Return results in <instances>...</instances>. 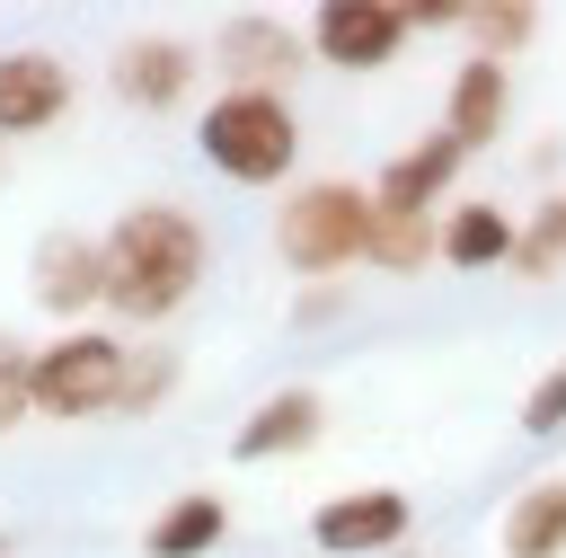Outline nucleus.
Returning a JSON list of instances; mask_svg holds the SVG:
<instances>
[{"label":"nucleus","mask_w":566,"mask_h":558,"mask_svg":"<svg viewBox=\"0 0 566 558\" xmlns=\"http://www.w3.org/2000/svg\"><path fill=\"white\" fill-rule=\"evenodd\" d=\"M177 390V354L168 345H133V363H124V399H115V416H150L159 399Z\"/></svg>","instance_id":"20"},{"label":"nucleus","mask_w":566,"mask_h":558,"mask_svg":"<svg viewBox=\"0 0 566 558\" xmlns=\"http://www.w3.org/2000/svg\"><path fill=\"white\" fill-rule=\"evenodd\" d=\"M274 257L301 275V283H345L363 257H371V186L354 177H310L283 195L274 213Z\"/></svg>","instance_id":"2"},{"label":"nucleus","mask_w":566,"mask_h":558,"mask_svg":"<svg viewBox=\"0 0 566 558\" xmlns=\"http://www.w3.org/2000/svg\"><path fill=\"white\" fill-rule=\"evenodd\" d=\"M27 292H35V310L62 319V328H80L88 310H106V239H88V230H44V239L27 248Z\"/></svg>","instance_id":"6"},{"label":"nucleus","mask_w":566,"mask_h":558,"mask_svg":"<svg viewBox=\"0 0 566 558\" xmlns=\"http://www.w3.org/2000/svg\"><path fill=\"white\" fill-rule=\"evenodd\" d=\"M336 310H345V283H310L301 292V319H336Z\"/></svg>","instance_id":"23"},{"label":"nucleus","mask_w":566,"mask_h":558,"mask_svg":"<svg viewBox=\"0 0 566 558\" xmlns=\"http://www.w3.org/2000/svg\"><path fill=\"white\" fill-rule=\"evenodd\" d=\"M35 416V354L18 337H0V434H18Z\"/></svg>","instance_id":"21"},{"label":"nucleus","mask_w":566,"mask_h":558,"mask_svg":"<svg viewBox=\"0 0 566 558\" xmlns=\"http://www.w3.org/2000/svg\"><path fill=\"white\" fill-rule=\"evenodd\" d=\"M0 177H9V142H0Z\"/></svg>","instance_id":"25"},{"label":"nucleus","mask_w":566,"mask_h":558,"mask_svg":"<svg viewBox=\"0 0 566 558\" xmlns=\"http://www.w3.org/2000/svg\"><path fill=\"white\" fill-rule=\"evenodd\" d=\"M230 540V496L221 487H186L142 523V558H212Z\"/></svg>","instance_id":"14"},{"label":"nucleus","mask_w":566,"mask_h":558,"mask_svg":"<svg viewBox=\"0 0 566 558\" xmlns=\"http://www.w3.org/2000/svg\"><path fill=\"white\" fill-rule=\"evenodd\" d=\"M195 151L230 177V186H283L301 159V124L292 97H256V89H221L195 124Z\"/></svg>","instance_id":"3"},{"label":"nucleus","mask_w":566,"mask_h":558,"mask_svg":"<svg viewBox=\"0 0 566 558\" xmlns=\"http://www.w3.org/2000/svg\"><path fill=\"white\" fill-rule=\"evenodd\" d=\"M424 257H442V221L433 213H380L371 204V257L380 275H424Z\"/></svg>","instance_id":"17"},{"label":"nucleus","mask_w":566,"mask_h":558,"mask_svg":"<svg viewBox=\"0 0 566 558\" xmlns=\"http://www.w3.org/2000/svg\"><path fill=\"white\" fill-rule=\"evenodd\" d=\"M513 239H522V221H513L504 204L469 195V204L442 213V257H433V266H451V275H495V266H513Z\"/></svg>","instance_id":"15"},{"label":"nucleus","mask_w":566,"mask_h":558,"mask_svg":"<svg viewBox=\"0 0 566 558\" xmlns=\"http://www.w3.org/2000/svg\"><path fill=\"white\" fill-rule=\"evenodd\" d=\"M557 266H566V195H539V204H531V221H522V239H513V266H504V275L548 283Z\"/></svg>","instance_id":"19"},{"label":"nucleus","mask_w":566,"mask_h":558,"mask_svg":"<svg viewBox=\"0 0 566 558\" xmlns=\"http://www.w3.org/2000/svg\"><path fill=\"white\" fill-rule=\"evenodd\" d=\"M495 549H504V558H566V469H557V478H531V487L504 505Z\"/></svg>","instance_id":"16"},{"label":"nucleus","mask_w":566,"mask_h":558,"mask_svg":"<svg viewBox=\"0 0 566 558\" xmlns=\"http://www.w3.org/2000/svg\"><path fill=\"white\" fill-rule=\"evenodd\" d=\"M460 168H469V151H460L451 133H424V142H407V151L371 177V204H380V213H433Z\"/></svg>","instance_id":"13"},{"label":"nucleus","mask_w":566,"mask_h":558,"mask_svg":"<svg viewBox=\"0 0 566 558\" xmlns=\"http://www.w3.org/2000/svg\"><path fill=\"white\" fill-rule=\"evenodd\" d=\"M327 434V399L318 390H274V399H256L248 416H239V434H230V461H292V452H310Z\"/></svg>","instance_id":"12"},{"label":"nucleus","mask_w":566,"mask_h":558,"mask_svg":"<svg viewBox=\"0 0 566 558\" xmlns=\"http://www.w3.org/2000/svg\"><path fill=\"white\" fill-rule=\"evenodd\" d=\"M460 35H469V53H486V62L513 71V53H531V35H539V9L531 0H478Z\"/></svg>","instance_id":"18"},{"label":"nucleus","mask_w":566,"mask_h":558,"mask_svg":"<svg viewBox=\"0 0 566 558\" xmlns=\"http://www.w3.org/2000/svg\"><path fill=\"white\" fill-rule=\"evenodd\" d=\"M522 434H531V443L566 434V354H557V363H548V372L522 390Z\"/></svg>","instance_id":"22"},{"label":"nucleus","mask_w":566,"mask_h":558,"mask_svg":"<svg viewBox=\"0 0 566 558\" xmlns=\"http://www.w3.org/2000/svg\"><path fill=\"white\" fill-rule=\"evenodd\" d=\"M504 124H513V71L486 62V53H460V71H451V89H442V133L478 159V151L504 142Z\"/></svg>","instance_id":"11"},{"label":"nucleus","mask_w":566,"mask_h":558,"mask_svg":"<svg viewBox=\"0 0 566 558\" xmlns=\"http://www.w3.org/2000/svg\"><path fill=\"white\" fill-rule=\"evenodd\" d=\"M106 80H115L124 106L168 115V106H186V89H195V44H177V35H124V44L106 53Z\"/></svg>","instance_id":"10"},{"label":"nucleus","mask_w":566,"mask_h":558,"mask_svg":"<svg viewBox=\"0 0 566 558\" xmlns=\"http://www.w3.org/2000/svg\"><path fill=\"white\" fill-rule=\"evenodd\" d=\"M124 363H133V345L106 337V328H71V337H53V345L35 354V416H53V425L115 416V399H124Z\"/></svg>","instance_id":"4"},{"label":"nucleus","mask_w":566,"mask_h":558,"mask_svg":"<svg viewBox=\"0 0 566 558\" xmlns=\"http://www.w3.org/2000/svg\"><path fill=\"white\" fill-rule=\"evenodd\" d=\"M212 248H203V221L177 213V204H124L106 221V310L124 328H159L195 301Z\"/></svg>","instance_id":"1"},{"label":"nucleus","mask_w":566,"mask_h":558,"mask_svg":"<svg viewBox=\"0 0 566 558\" xmlns=\"http://www.w3.org/2000/svg\"><path fill=\"white\" fill-rule=\"evenodd\" d=\"M301 62H310V35H292V27L265 18V9H248V18H230V27L212 35V71H221L230 89H256V97H283Z\"/></svg>","instance_id":"8"},{"label":"nucleus","mask_w":566,"mask_h":558,"mask_svg":"<svg viewBox=\"0 0 566 558\" xmlns=\"http://www.w3.org/2000/svg\"><path fill=\"white\" fill-rule=\"evenodd\" d=\"M407 531H416V505L398 487H345L310 514V540L327 558H389V549H407Z\"/></svg>","instance_id":"7"},{"label":"nucleus","mask_w":566,"mask_h":558,"mask_svg":"<svg viewBox=\"0 0 566 558\" xmlns=\"http://www.w3.org/2000/svg\"><path fill=\"white\" fill-rule=\"evenodd\" d=\"M62 115H71V62L44 44H9L0 53V142L53 133Z\"/></svg>","instance_id":"9"},{"label":"nucleus","mask_w":566,"mask_h":558,"mask_svg":"<svg viewBox=\"0 0 566 558\" xmlns=\"http://www.w3.org/2000/svg\"><path fill=\"white\" fill-rule=\"evenodd\" d=\"M389 558H424V549H389Z\"/></svg>","instance_id":"24"},{"label":"nucleus","mask_w":566,"mask_h":558,"mask_svg":"<svg viewBox=\"0 0 566 558\" xmlns=\"http://www.w3.org/2000/svg\"><path fill=\"white\" fill-rule=\"evenodd\" d=\"M0 558H9V540H0Z\"/></svg>","instance_id":"26"},{"label":"nucleus","mask_w":566,"mask_h":558,"mask_svg":"<svg viewBox=\"0 0 566 558\" xmlns=\"http://www.w3.org/2000/svg\"><path fill=\"white\" fill-rule=\"evenodd\" d=\"M416 18L407 0H327L310 9V62H336V71H389L407 53Z\"/></svg>","instance_id":"5"}]
</instances>
